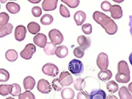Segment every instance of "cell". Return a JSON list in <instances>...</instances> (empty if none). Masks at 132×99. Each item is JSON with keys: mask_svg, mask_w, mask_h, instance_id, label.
<instances>
[{"mask_svg": "<svg viewBox=\"0 0 132 99\" xmlns=\"http://www.w3.org/2000/svg\"><path fill=\"white\" fill-rule=\"evenodd\" d=\"M77 98L78 99L79 98H90V95H89V93H87L86 90H79V93L77 94Z\"/></svg>", "mask_w": 132, "mask_h": 99, "instance_id": "43", "label": "cell"}, {"mask_svg": "<svg viewBox=\"0 0 132 99\" xmlns=\"http://www.w3.org/2000/svg\"><path fill=\"white\" fill-rule=\"evenodd\" d=\"M27 35V29L23 25H18L15 28V38L18 42L24 40Z\"/></svg>", "mask_w": 132, "mask_h": 99, "instance_id": "9", "label": "cell"}, {"mask_svg": "<svg viewBox=\"0 0 132 99\" xmlns=\"http://www.w3.org/2000/svg\"><path fill=\"white\" fill-rule=\"evenodd\" d=\"M33 42L40 48H44L47 43V37L44 34L37 33L36 36L33 38Z\"/></svg>", "mask_w": 132, "mask_h": 99, "instance_id": "12", "label": "cell"}, {"mask_svg": "<svg viewBox=\"0 0 132 99\" xmlns=\"http://www.w3.org/2000/svg\"><path fill=\"white\" fill-rule=\"evenodd\" d=\"M93 18L96 23L100 24L105 30L108 35H114L117 32L118 30V25L111 17L107 16L106 14L96 11L93 13Z\"/></svg>", "mask_w": 132, "mask_h": 99, "instance_id": "1", "label": "cell"}, {"mask_svg": "<svg viewBox=\"0 0 132 99\" xmlns=\"http://www.w3.org/2000/svg\"><path fill=\"white\" fill-rule=\"evenodd\" d=\"M73 55L77 58H82L85 55V51L84 50H82V48L80 47H76L75 49L73 50Z\"/></svg>", "mask_w": 132, "mask_h": 99, "instance_id": "39", "label": "cell"}, {"mask_svg": "<svg viewBox=\"0 0 132 99\" xmlns=\"http://www.w3.org/2000/svg\"><path fill=\"white\" fill-rule=\"evenodd\" d=\"M96 65L101 70H106L108 69L109 65L108 55L104 52L100 53L96 58Z\"/></svg>", "mask_w": 132, "mask_h": 99, "instance_id": "6", "label": "cell"}, {"mask_svg": "<svg viewBox=\"0 0 132 99\" xmlns=\"http://www.w3.org/2000/svg\"><path fill=\"white\" fill-rule=\"evenodd\" d=\"M115 79L118 82L120 83H127L130 81V75L118 72L115 76Z\"/></svg>", "mask_w": 132, "mask_h": 99, "instance_id": "22", "label": "cell"}, {"mask_svg": "<svg viewBox=\"0 0 132 99\" xmlns=\"http://www.w3.org/2000/svg\"><path fill=\"white\" fill-rule=\"evenodd\" d=\"M37 89L40 93L42 94H48L51 92L52 87L48 81L44 79H42L38 82Z\"/></svg>", "mask_w": 132, "mask_h": 99, "instance_id": "8", "label": "cell"}, {"mask_svg": "<svg viewBox=\"0 0 132 99\" xmlns=\"http://www.w3.org/2000/svg\"><path fill=\"white\" fill-rule=\"evenodd\" d=\"M112 77V73L109 69L106 70H101V71L98 73V78L102 81H106L110 79Z\"/></svg>", "mask_w": 132, "mask_h": 99, "instance_id": "19", "label": "cell"}, {"mask_svg": "<svg viewBox=\"0 0 132 99\" xmlns=\"http://www.w3.org/2000/svg\"><path fill=\"white\" fill-rule=\"evenodd\" d=\"M36 46L34 44H28L24 47V49L21 52L20 55H21L22 58L29 60L32 58L33 54L36 52Z\"/></svg>", "mask_w": 132, "mask_h": 99, "instance_id": "5", "label": "cell"}, {"mask_svg": "<svg viewBox=\"0 0 132 99\" xmlns=\"http://www.w3.org/2000/svg\"><path fill=\"white\" fill-rule=\"evenodd\" d=\"M113 2H116V3H121L122 2H123V1H125V0H112Z\"/></svg>", "mask_w": 132, "mask_h": 99, "instance_id": "45", "label": "cell"}, {"mask_svg": "<svg viewBox=\"0 0 132 99\" xmlns=\"http://www.w3.org/2000/svg\"><path fill=\"white\" fill-rule=\"evenodd\" d=\"M9 20V16L7 13H0V26H3L8 23Z\"/></svg>", "mask_w": 132, "mask_h": 99, "instance_id": "36", "label": "cell"}, {"mask_svg": "<svg viewBox=\"0 0 132 99\" xmlns=\"http://www.w3.org/2000/svg\"><path fill=\"white\" fill-rule=\"evenodd\" d=\"M12 1H15V0H12Z\"/></svg>", "mask_w": 132, "mask_h": 99, "instance_id": "50", "label": "cell"}, {"mask_svg": "<svg viewBox=\"0 0 132 99\" xmlns=\"http://www.w3.org/2000/svg\"><path fill=\"white\" fill-rule=\"evenodd\" d=\"M35 85H36V81L32 77L27 76L23 80V87L25 90H31L34 89Z\"/></svg>", "mask_w": 132, "mask_h": 99, "instance_id": "15", "label": "cell"}, {"mask_svg": "<svg viewBox=\"0 0 132 99\" xmlns=\"http://www.w3.org/2000/svg\"><path fill=\"white\" fill-rule=\"evenodd\" d=\"M108 98H114V99H116L117 98V97L115 96H114V95H109V96H108Z\"/></svg>", "mask_w": 132, "mask_h": 99, "instance_id": "46", "label": "cell"}, {"mask_svg": "<svg viewBox=\"0 0 132 99\" xmlns=\"http://www.w3.org/2000/svg\"><path fill=\"white\" fill-rule=\"evenodd\" d=\"M7 0H0V3H5Z\"/></svg>", "mask_w": 132, "mask_h": 99, "instance_id": "47", "label": "cell"}, {"mask_svg": "<svg viewBox=\"0 0 132 99\" xmlns=\"http://www.w3.org/2000/svg\"><path fill=\"white\" fill-rule=\"evenodd\" d=\"M62 90L61 96L62 98L72 99L75 96V92L71 88H64Z\"/></svg>", "mask_w": 132, "mask_h": 99, "instance_id": "24", "label": "cell"}, {"mask_svg": "<svg viewBox=\"0 0 132 99\" xmlns=\"http://www.w3.org/2000/svg\"><path fill=\"white\" fill-rule=\"evenodd\" d=\"M86 19H87V15L82 11H78L74 14L73 19L77 26L82 25L85 23Z\"/></svg>", "mask_w": 132, "mask_h": 99, "instance_id": "14", "label": "cell"}, {"mask_svg": "<svg viewBox=\"0 0 132 99\" xmlns=\"http://www.w3.org/2000/svg\"><path fill=\"white\" fill-rule=\"evenodd\" d=\"M56 45L52 42H47L45 46L44 47V51L48 56H53L55 54Z\"/></svg>", "mask_w": 132, "mask_h": 99, "instance_id": "21", "label": "cell"}, {"mask_svg": "<svg viewBox=\"0 0 132 99\" xmlns=\"http://www.w3.org/2000/svg\"><path fill=\"white\" fill-rule=\"evenodd\" d=\"M19 99H24V98H30V99H35V96L34 94L30 92V90H27L23 93H21L19 95Z\"/></svg>", "mask_w": 132, "mask_h": 99, "instance_id": "38", "label": "cell"}, {"mask_svg": "<svg viewBox=\"0 0 132 99\" xmlns=\"http://www.w3.org/2000/svg\"><path fill=\"white\" fill-rule=\"evenodd\" d=\"M101 9L104 12H108L111 7V3H110L108 1H104V2H102L101 5Z\"/></svg>", "mask_w": 132, "mask_h": 99, "instance_id": "42", "label": "cell"}, {"mask_svg": "<svg viewBox=\"0 0 132 99\" xmlns=\"http://www.w3.org/2000/svg\"><path fill=\"white\" fill-rule=\"evenodd\" d=\"M106 89L110 93H115L118 90V85L114 81H110L106 84Z\"/></svg>", "mask_w": 132, "mask_h": 99, "instance_id": "31", "label": "cell"}, {"mask_svg": "<svg viewBox=\"0 0 132 99\" xmlns=\"http://www.w3.org/2000/svg\"><path fill=\"white\" fill-rule=\"evenodd\" d=\"M73 83L74 88H75V90H84V88L85 87L86 82L85 81L84 79L82 78H77V79H75V81L73 82Z\"/></svg>", "mask_w": 132, "mask_h": 99, "instance_id": "28", "label": "cell"}, {"mask_svg": "<svg viewBox=\"0 0 132 99\" xmlns=\"http://www.w3.org/2000/svg\"><path fill=\"white\" fill-rule=\"evenodd\" d=\"M109 11L111 13V16L113 19H120L123 16V11L122 7L118 5H111Z\"/></svg>", "mask_w": 132, "mask_h": 99, "instance_id": "10", "label": "cell"}, {"mask_svg": "<svg viewBox=\"0 0 132 99\" xmlns=\"http://www.w3.org/2000/svg\"><path fill=\"white\" fill-rule=\"evenodd\" d=\"M28 2L33 4H36V3H39L41 2V0H28Z\"/></svg>", "mask_w": 132, "mask_h": 99, "instance_id": "44", "label": "cell"}, {"mask_svg": "<svg viewBox=\"0 0 132 99\" xmlns=\"http://www.w3.org/2000/svg\"><path fill=\"white\" fill-rule=\"evenodd\" d=\"M119 97L120 98H122V99H131L132 98L131 94L130 92L129 91L128 89L125 86H123L119 90Z\"/></svg>", "mask_w": 132, "mask_h": 99, "instance_id": "27", "label": "cell"}, {"mask_svg": "<svg viewBox=\"0 0 132 99\" xmlns=\"http://www.w3.org/2000/svg\"><path fill=\"white\" fill-rule=\"evenodd\" d=\"M52 85L53 89L56 91H60L63 89V87L60 84L58 78H56L53 80L52 82Z\"/></svg>", "mask_w": 132, "mask_h": 99, "instance_id": "40", "label": "cell"}, {"mask_svg": "<svg viewBox=\"0 0 132 99\" xmlns=\"http://www.w3.org/2000/svg\"><path fill=\"white\" fill-rule=\"evenodd\" d=\"M69 50H68V47L65 46L60 45L58 47H56L55 54L59 58H64L66 56H68Z\"/></svg>", "mask_w": 132, "mask_h": 99, "instance_id": "18", "label": "cell"}, {"mask_svg": "<svg viewBox=\"0 0 132 99\" xmlns=\"http://www.w3.org/2000/svg\"><path fill=\"white\" fill-rule=\"evenodd\" d=\"M13 29V26L11 23H7L3 26H0V38L5 37V36L11 34Z\"/></svg>", "mask_w": 132, "mask_h": 99, "instance_id": "16", "label": "cell"}, {"mask_svg": "<svg viewBox=\"0 0 132 99\" xmlns=\"http://www.w3.org/2000/svg\"><path fill=\"white\" fill-rule=\"evenodd\" d=\"M118 72L123 73L130 75V70L127 62L124 60H122L118 63Z\"/></svg>", "mask_w": 132, "mask_h": 99, "instance_id": "20", "label": "cell"}, {"mask_svg": "<svg viewBox=\"0 0 132 99\" xmlns=\"http://www.w3.org/2000/svg\"><path fill=\"white\" fill-rule=\"evenodd\" d=\"M7 10L11 14H16L20 11V5L14 2H9L6 4Z\"/></svg>", "mask_w": 132, "mask_h": 99, "instance_id": "23", "label": "cell"}, {"mask_svg": "<svg viewBox=\"0 0 132 99\" xmlns=\"http://www.w3.org/2000/svg\"><path fill=\"white\" fill-rule=\"evenodd\" d=\"M42 71L44 74L48 76L55 77L58 75L59 69L54 63H47L43 65L42 68Z\"/></svg>", "mask_w": 132, "mask_h": 99, "instance_id": "4", "label": "cell"}, {"mask_svg": "<svg viewBox=\"0 0 132 99\" xmlns=\"http://www.w3.org/2000/svg\"><path fill=\"white\" fill-rule=\"evenodd\" d=\"M32 14L35 17H39L42 15V9L40 7L35 6L32 8Z\"/></svg>", "mask_w": 132, "mask_h": 99, "instance_id": "41", "label": "cell"}, {"mask_svg": "<svg viewBox=\"0 0 132 99\" xmlns=\"http://www.w3.org/2000/svg\"><path fill=\"white\" fill-rule=\"evenodd\" d=\"M89 95L91 99H104L106 97V94L102 89H93Z\"/></svg>", "mask_w": 132, "mask_h": 99, "instance_id": "17", "label": "cell"}, {"mask_svg": "<svg viewBox=\"0 0 132 99\" xmlns=\"http://www.w3.org/2000/svg\"><path fill=\"white\" fill-rule=\"evenodd\" d=\"M58 79L60 84L63 87L71 85L73 82V79L72 76L68 71H63L61 73Z\"/></svg>", "mask_w": 132, "mask_h": 99, "instance_id": "7", "label": "cell"}, {"mask_svg": "<svg viewBox=\"0 0 132 99\" xmlns=\"http://www.w3.org/2000/svg\"><path fill=\"white\" fill-rule=\"evenodd\" d=\"M130 86H131V84L129 85V87H130ZM129 90H130V92H131V88H129Z\"/></svg>", "mask_w": 132, "mask_h": 99, "instance_id": "48", "label": "cell"}, {"mask_svg": "<svg viewBox=\"0 0 132 99\" xmlns=\"http://www.w3.org/2000/svg\"><path fill=\"white\" fill-rule=\"evenodd\" d=\"M58 0H44L42 3V9L45 11H54L57 8Z\"/></svg>", "mask_w": 132, "mask_h": 99, "instance_id": "11", "label": "cell"}, {"mask_svg": "<svg viewBox=\"0 0 132 99\" xmlns=\"http://www.w3.org/2000/svg\"><path fill=\"white\" fill-rule=\"evenodd\" d=\"M7 99H13V98L12 97H9V98H7Z\"/></svg>", "mask_w": 132, "mask_h": 99, "instance_id": "49", "label": "cell"}, {"mask_svg": "<svg viewBox=\"0 0 132 99\" xmlns=\"http://www.w3.org/2000/svg\"><path fill=\"white\" fill-rule=\"evenodd\" d=\"M27 29L32 35H36L40 30V26L36 22H30L27 25Z\"/></svg>", "mask_w": 132, "mask_h": 99, "instance_id": "25", "label": "cell"}, {"mask_svg": "<svg viewBox=\"0 0 132 99\" xmlns=\"http://www.w3.org/2000/svg\"><path fill=\"white\" fill-rule=\"evenodd\" d=\"M48 36H49V38L51 40V42L55 44L56 45L61 44L64 40V37H63V35H62V32L56 29H52L48 32Z\"/></svg>", "mask_w": 132, "mask_h": 99, "instance_id": "3", "label": "cell"}, {"mask_svg": "<svg viewBox=\"0 0 132 99\" xmlns=\"http://www.w3.org/2000/svg\"><path fill=\"white\" fill-rule=\"evenodd\" d=\"M10 74L5 69H0V82H7L9 79Z\"/></svg>", "mask_w": 132, "mask_h": 99, "instance_id": "32", "label": "cell"}, {"mask_svg": "<svg viewBox=\"0 0 132 99\" xmlns=\"http://www.w3.org/2000/svg\"><path fill=\"white\" fill-rule=\"evenodd\" d=\"M77 43L80 46V48L85 50H87V48L90 47L91 40H90L89 38L86 37L84 35H80L77 38Z\"/></svg>", "mask_w": 132, "mask_h": 99, "instance_id": "13", "label": "cell"}, {"mask_svg": "<svg viewBox=\"0 0 132 99\" xmlns=\"http://www.w3.org/2000/svg\"><path fill=\"white\" fill-rule=\"evenodd\" d=\"M69 71L75 75H80L84 71V65L79 60L74 59L69 62L68 65Z\"/></svg>", "mask_w": 132, "mask_h": 99, "instance_id": "2", "label": "cell"}, {"mask_svg": "<svg viewBox=\"0 0 132 99\" xmlns=\"http://www.w3.org/2000/svg\"><path fill=\"white\" fill-rule=\"evenodd\" d=\"M11 85H0V95L5 96L11 93Z\"/></svg>", "mask_w": 132, "mask_h": 99, "instance_id": "29", "label": "cell"}, {"mask_svg": "<svg viewBox=\"0 0 132 99\" xmlns=\"http://www.w3.org/2000/svg\"><path fill=\"white\" fill-rule=\"evenodd\" d=\"M0 9H1V5H0Z\"/></svg>", "mask_w": 132, "mask_h": 99, "instance_id": "51", "label": "cell"}, {"mask_svg": "<svg viewBox=\"0 0 132 99\" xmlns=\"http://www.w3.org/2000/svg\"><path fill=\"white\" fill-rule=\"evenodd\" d=\"M5 58L8 62H15L18 58V53L15 50H9L5 52Z\"/></svg>", "mask_w": 132, "mask_h": 99, "instance_id": "26", "label": "cell"}, {"mask_svg": "<svg viewBox=\"0 0 132 99\" xmlns=\"http://www.w3.org/2000/svg\"><path fill=\"white\" fill-rule=\"evenodd\" d=\"M82 31L83 33H85V35H90L93 31V27H92L91 24L90 23H85V24H82Z\"/></svg>", "mask_w": 132, "mask_h": 99, "instance_id": "37", "label": "cell"}, {"mask_svg": "<svg viewBox=\"0 0 132 99\" xmlns=\"http://www.w3.org/2000/svg\"><path fill=\"white\" fill-rule=\"evenodd\" d=\"M12 86V89H11V95L12 96H19L21 93V88L20 85L17 83H13L11 85Z\"/></svg>", "mask_w": 132, "mask_h": 99, "instance_id": "34", "label": "cell"}, {"mask_svg": "<svg viewBox=\"0 0 132 99\" xmlns=\"http://www.w3.org/2000/svg\"><path fill=\"white\" fill-rule=\"evenodd\" d=\"M60 13L62 16L65 17V18H69L70 17V12H69V9L66 7L65 5L63 4L60 5Z\"/></svg>", "mask_w": 132, "mask_h": 99, "instance_id": "35", "label": "cell"}, {"mask_svg": "<svg viewBox=\"0 0 132 99\" xmlns=\"http://www.w3.org/2000/svg\"><path fill=\"white\" fill-rule=\"evenodd\" d=\"M54 17L50 14H44L40 19V23L43 25H50L53 23Z\"/></svg>", "mask_w": 132, "mask_h": 99, "instance_id": "30", "label": "cell"}, {"mask_svg": "<svg viewBox=\"0 0 132 99\" xmlns=\"http://www.w3.org/2000/svg\"><path fill=\"white\" fill-rule=\"evenodd\" d=\"M61 1L63 3H65L68 6H69V7L72 9L77 7L80 3V0H61Z\"/></svg>", "mask_w": 132, "mask_h": 99, "instance_id": "33", "label": "cell"}]
</instances>
